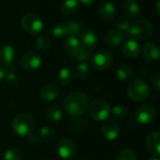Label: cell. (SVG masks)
Masks as SVG:
<instances>
[{
    "instance_id": "15",
    "label": "cell",
    "mask_w": 160,
    "mask_h": 160,
    "mask_svg": "<svg viewBox=\"0 0 160 160\" xmlns=\"http://www.w3.org/2000/svg\"><path fill=\"white\" fill-rule=\"evenodd\" d=\"M146 146L151 154L156 157H160V133L158 131H154L148 134L145 141Z\"/></svg>"
},
{
    "instance_id": "5",
    "label": "cell",
    "mask_w": 160,
    "mask_h": 160,
    "mask_svg": "<svg viewBox=\"0 0 160 160\" xmlns=\"http://www.w3.org/2000/svg\"><path fill=\"white\" fill-rule=\"evenodd\" d=\"M22 27L25 32L32 36H38L43 30L44 23L41 18L33 12L25 13L21 20Z\"/></svg>"
},
{
    "instance_id": "25",
    "label": "cell",
    "mask_w": 160,
    "mask_h": 160,
    "mask_svg": "<svg viewBox=\"0 0 160 160\" xmlns=\"http://www.w3.org/2000/svg\"><path fill=\"white\" fill-rule=\"evenodd\" d=\"M66 27H67V38L68 37H78L82 29V26L80 22L78 21H67L65 22Z\"/></svg>"
},
{
    "instance_id": "32",
    "label": "cell",
    "mask_w": 160,
    "mask_h": 160,
    "mask_svg": "<svg viewBox=\"0 0 160 160\" xmlns=\"http://www.w3.org/2000/svg\"><path fill=\"white\" fill-rule=\"evenodd\" d=\"M52 34L53 37H55L57 38H67V27H66L65 22L56 23L52 29Z\"/></svg>"
},
{
    "instance_id": "23",
    "label": "cell",
    "mask_w": 160,
    "mask_h": 160,
    "mask_svg": "<svg viewBox=\"0 0 160 160\" xmlns=\"http://www.w3.org/2000/svg\"><path fill=\"white\" fill-rule=\"evenodd\" d=\"M47 119L50 123L52 124H55V123H58L62 117H63V112H62V109L59 105L55 104V105H52L51 106L48 111H47Z\"/></svg>"
},
{
    "instance_id": "1",
    "label": "cell",
    "mask_w": 160,
    "mask_h": 160,
    "mask_svg": "<svg viewBox=\"0 0 160 160\" xmlns=\"http://www.w3.org/2000/svg\"><path fill=\"white\" fill-rule=\"evenodd\" d=\"M90 104V98L85 92L78 91L68 96L64 100V109L71 116H81L86 112Z\"/></svg>"
},
{
    "instance_id": "8",
    "label": "cell",
    "mask_w": 160,
    "mask_h": 160,
    "mask_svg": "<svg viewBox=\"0 0 160 160\" xmlns=\"http://www.w3.org/2000/svg\"><path fill=\"white\" fill-rule=\"evenodd\" d=\"M58 156L64 160L72 159L76 155L75 143L68 138H62L56 145Z\"/></svg>"
},
{
    "instance_id": "33",
    "label": "cell",
    "mask_w": 160,
    "mask_h": 160,
    "mask_svg": "<svg viewBox=\"0 0 160 160\" xmlns=\"http://www.w3.org/2000/svg\"><path fill=\"white\" fill-rule=\"evenodd\" d=\"M36 48L41 52H46L47 50H49L50 46H51V42L50 39L46 37V36H38V38L36 39L35 42Z\"/></svg>"
},
{
    "instance_id": "17",
    "label": "cell",
    "mask_w": 160,
    "mask_h": 160,
    "mask_svg": "<svg viewBox=\"0 0 160 160\" xmlns=\"http://www.w3.org/2000/svg\"><path fill=\"white\" fill-rule=\"evenodd\" d=\"M116 13V8L112 2L103 1L98 7V16L103 21H112Z\"/></svg>"
},
{
    "instance_id": "35",
    "label": "cell",
    "mask_w": 160,
    "mask_h": 160,
    "mask_svg": "<svg viewBox=\"0 0 160 160\" xmlns=\"http://www.w3.org/2000/svg\"><path fill=\"white\" fill-rule=\"evenodd\" d=\"M129 23H130V22H128V19L123 18V17L117 18V19L115 20V22H114L115 28L118 29V30H120V31H122L124 34H125V33L127 34V32H128V27H129Z\"/></svg>"
},
{
    "instance_id": "2",
    "label": "cell",
    "mask_w": 160,
    "mask_h": 160,
    "mask_svg": "<svg viewBox=\"0 0 160 160\" xmlns=\"http://www.w3.org/2000/svg\"><path fill=\"white\" fill-rule=\"evenodd\" d=\"M13 131L20 137H28L34 132L36 121L29 113H20L14 117L11 123Z\"/></svg>"
},
{
    "instance_id": "36",
    "label": "cell",
    "mask_w": 160,
    "mask_h": 160,
    "mask_svg": "<svg viewBox=\"0 0 160 160\" xmlns=\"http://www.w3.org/2000/svg\"><path fill=\"white\" fill-rule=\"evenodd\" d=\"M112 115L117 119H123L128 115V110L125 106L122 105H116L112 109Z\"/></svg>"
},
{
    "instance_id": "38",
    "label": "cell",
    "mask_w": 160,
    "mask_h": 160,
    "mask_svg": "<svg viewBox=\"0 0 160 160\" xmlns=\"http://www.w3.org/2000/svg\"><path fill=\"white\" fill-rule=\"evenodd\" d=\"M28 137H29V138H28L29 142H30L31 143H33V144H37V143L38 142V141H39V136H38L37 134L32 133V134H30Z\"/></svg>"
},
{
    "instance_id": "30",
    "label": "cell",
    "mask_w": 160,
    "mask_h": 160,
    "mask_svg": "<svg viewBox=\"0 0 160 160\" xmlns=\"http://www.w3.org/2000/svg\"><path fill=\"white\" fill-rule=\"evenodd\" d=\"M91 49L90 48H87V47H84V46H82L81 49L79 50V52H77V54L73 57L75 61L77 62H85L87 59L90 58L91 56Z\"/></svg>"
},
{
    "instance_id": "40",
    "label": "cell",
    "mask_w": 160,
    "mask_h": 160,
    "mask_svg": "<svg viewBox=\"0 0 160 160\" xmlns=\"http://www.w3.org/2000/svg\"><path fill=\"white\" fill-rule=\"evenodd\" d=\"M5 75H6V68L4 66L0 65V82L5 79Z\"/></svg>"
},
{
    "instance_id": "13",
    "label": "cell",
    "mask_w": 160,
    "mask_h": 160,
    "mask_svg": "<svg viewBox=\"0 0 160 160\" xmlns=\"http://www.w3.org/2000/svg\"><path fill=\"white\" fill-rule=\"evenodd\" d=\"M141 53L143 60L148 63H156L159 59V49L157 44L153 42H148L144 44L141 50Z\"/></svg>"
},
{
    "instance_id": "26",
    "label": "cell",
    "mask_w": 160,
    "mask_h": 160,
    "mask_svg": "<svg viewBox=\"0 0 160 160\" xmlns=\"http://www.w3.org/2000/svg\"><path fill=\"white\" fill-rule=\"evenodd\" d=\"M73 80V72L71 70V68H68V67H64L62 68L59 72H58V81L60 82V84L62 85H68Z\"/></svg>"
},
{
    "instance_id": "41",
    "label": "cell",
    "mask_w": 160,
    "mask_h": 160,
    "mask_svg": "<svg viewBox=\"0 0 160 160\" xmlns=\"http://www.w3.org/2000/svg\"><path fill=\"white\" fill-rule=\"evenodd\" d=\"M156 8H157V14H158V15H159V0H158V1H157Z\"/></svg>"
},
{
    "instance_id": "3",
    "label": "cell",
    "mask_w": 160,
    "mask_h": 160,
    "mask_svg": "<svg viewBox=\"0 0 160 160\" xmlns=\"http://www.w3.org/2000/svg\"><path fill=\"white\" fill-rule=\"evenodd\" d=\"M154 32V26L152 22L145 19H140L129 23L127 35L133 39H146L151 37Z\"/></svg>"
},
{
    "instance_id": "21",
    "label": "cell",
    "mask_w": 160,
    "mask_h": 160,
    "mask_svg": "<svg viewBox=\"0 0 160 160\" xmlns=\"http://www.w3.org/2000/svg\"><path fill=\"white\" fill-rule=\"evenodd\" d=\"M81 47H82V44L78 38L68 37V38H67V39L65 41L64 51L68 55L74 57L77 54V52H79V50L81 49Z\"/></svg>"
},
{
    "instance_id": "27",
    "label": "cell",
    "mask_w": 160,
    "mask_h": 160,
    "mask_svg": "<svg viewBox=\"0 0 160 160\" xmlns=\"http://www.w3.org/2000/svg\"><path fill=\"white\" fill-rule=\"evenodd\" d=\"M39 139H41L44 142L46 143H51L55 140L56 134L53 131V129H52L49 127H42L39 130L38 133Z\"/></svg>"
},
{
    "instance_id": "31",
    "label": "cell",
    "mask_w": 160,
    "mask_h": 160,
    "mask_svg": "<svg viewBox=\"0 0 160 160\" xmlns=\"http://www.w3.org/2000/svg\"><path fill=\"white\" fill-rule=\"evenodd\" d=\"M90 73V67L86 62H81L76 68V76L79 79H85Z\"/></svg>"
},
{
    "instance_id": "16",
    "label": "cell",
    "mask_w": 160,
    "mask_h": 160,
    "mask_svg": "<svg viewBox=\"0 0 160 160\" xmlns=\"http://www.w3.org/2000/svg\"><path fill=\"white\" fill-rule=\"evenodd\" d=\"M122 11L128 18H136L141 12L140 4L136 0H124L122 2Z\"/></svg>"
},
{
    "instance_id": "24",
    "label": "cell",
    "mask_w": 160,
    "mask_h": 160,
    "mask_svg": "<svg viewBox=\"0 0 160 160\" xmlns=\"http://www.w3.org/2000/svg\"><path fill=\"white\" fill-rule=\"evenodd\" d=\"M79 0H63L60 4V10L66 15L73 14L79 8Z\"/></svg>"
},
{
    "instance_id": "19",
    "label": "cell",
    "mask_w": 160,
    "mask_h": 160,
    "mask_svg": "<svg viewBox=\"0 0 160 160\" xmlns=\"http://www.w3.org/2000/svg\"><path fill=\"white\" fill-rule=\"evenodd\" d=\"M80 38H81L80 42H81L82 46H84V47H87L90 49L95 47L98 41V35L96 34V32H94L91 29H85V30L82 31L80 34Z\"/></svg>"
},
{
    "instance_id": "44",
    "label": "cell",
    "mask_w": 160,
    "mask_h": 160,
    "mask_svg": "<svg viewBox=\"0 0 160 160\" xmlns=\"http://www.w3.org/2000/svg\"><path fill=\"white\" fill-rule=\"evenodd\" d=\"M105 1H107V0H105Z\"/></svg>"
},
{
    "instance_id": "39",
    "label": "cell",
    "mask_w": 160,
    "mask_h": 160,
    "mask_svg": "<svg viewBox=\"0 0 160 160\" xmlns=\"http://www.w3.org/2000/svg\"><path fill=\"white\" fill-rule=\"evenodd\" d=\"M79 3L83 7H89L94 3V0H79Z\"/></svg>"
},
{
    "instance_id": "22",
    "label": "cell",
    "mask_w": 160,
    "mask_h": 160,
    "mask_svg": "<svg viewBox=\"0 0 160 160\" xmlns=\"http://www.w3.org/2000/svg\"><path fill=\"white\" fill-rule=\"evenodd\" d=\"M115 74H116V77L118 78V80H120V81H128V80L133 78V76L135 74V71L130 66L122 65V66H119L117 68V69L115 71Z\"/></svg>"
},
{
    "instance_id": "42",
    "label": "cell",
    "mask_w": 160,
    "mask_h": 160,
    "mask_svg": "<svg viewBox=\"0 0 160 160\" xmlns=\"http://www.w3.org/2000/svg\"><path fill=\"white\" fill-rule=\"evenodd\" d=\"M148 160H159V158H156V157H153V158H149Z\"/></svg>"
},
{
    "instance_id": "29",
    "label": "cell",
    "mask_w": 160,
    "mask_h": 160,
    "mask_svg": "<svg viewBox=\"0 0 160 160\" xmlns=\"http://www.w3.org/2000/svg\"><path fill=\"white\" fill-rule=\"evenodd\" d=\"M117 160H138V157L134 150L130 148H124L119 151Z\"/></svg>"
},
{
    "instance_id": "4",
    "label": "cell",
    "mask_w": 160,
    "mask_h": 160,
    "mask_svg": "<svg viewBox=\"0 0 160 160\" xmlns=\"http://www.w3.org/2000/svg\"><path fill=\"white\" fill-rule=\"evenodd\" d=\"M128 98L134 102H142L148 98L150 95L149 85L142 79H136L129 82L127 88Z\"/></svg>"
},
{
    "instance_id": "28",
    "label": "cell",
    "mask_w": 160,
    "mask_h": 160,
    "mask_svg": "<svg viewBox=\"0 0 160 160\" xmlns=\"http://www.w3.org/2000/svg\"><path fill=\"white\" fill-rule=\"evenodd\" d=\"M5 68H6L5 79H6L7 82L8 84H11V85H15L16 83H18L19 77L16 73V69H15L14 66L11 65L9 67H5Z\"/></svg>"
},
{
    "instance_id": "11",
    "label": "cell",
    "mask_w": 160,
    "mask_h": 160,
    "mask_svg": "<svg viewBox=\"0 0 160 160\" xmlns=\"http://www.w3.org/2000/svg\"><path fill=\"white\" fill-rule=\"evenodd\" d=\"M101 133L107 141H114L120 134V127L113 119L105 120L101 127Z\"/></svg>"
},
{
    "instance_id": "34",
    "label": "cell",
    "mask_w": 160,
    "mask_h": 160,
    "mask_svg": "<svg viewBox=\"0 0 160 160\" xmlns=\"http://www.w3.org/2000/svg\"><path fill=\"white\" fill-rule=\"evenodd\" d=\"M22 152L17 148H8L4 153L5 160H22Z\"/></svg>"
},
{
    "instance_id": "7",
    "label": "cell",
    "mask_w": 160,
    "mask_h": 160,
    "mask_svg": "<svg viewBox=\"0 0 160 160\" xmlns=\"http://www.w3.org/2000/svg\"><path fill=\"white\" fill-rule=\"evenodd\" d=\"M93 68L97 70H105L112 65L113 56L108 50H99L96 52L92 57Z\"/></svg>"
},
{
    "instance_id": "9",
    "label": "cell",
    "mask_w": 160,
    "mask_h": 160,
    "mask_svg": "<svg viewBox=\"0 0 160 160\" xmlns=\"http://www.w3.org/2000/svg\"><path fill=\"white\" fill-rule=\"evenodd\" d=\"M42 57L37 52H27L21 59V66L26 71H35L41 66Z\"/></svg>"
},
{
    "instance_id": "43",
    "label": "cell",
    "mask_w": 160,
    "mask_h": 160,
    "mask_svg": "<svg viewBox=\"0 0 160 160\" xmlns=\"http://www.w3.org/2000/svg\"><path fill=\"white\" fill-rule=\"evenodd\" d=\"M46 160H52V159H46Z\"/></svg>"
},
{
    "instance_id": "18",
    "label": "cell",
    "mask_w": 160,
    "mask_h": 160,
    "mask_svg": "<svg viewBox=\"0 0 160 160\" xmlns=\"http://www.w3.org/2000/svg\"><path fill=\"white\" fill-rule=\"evenodd\" d=\"M122 52L128 58H136L141 53V47L137 40L130 38L123 43Z\"/></svg>"
},
{
    "instance_id": "12",
    "label": "cell",
    "mask_w": 160,
    "mask_h": 160,
    "mask_svg": "<svg viewBox=\"0 0 160 160\" xmlns=\"http://www.w3.org/2000/svg\"><path fill=\"white\" fill-rule=\"evenodd\" d=\"M60 86L54 82H49L45 85H43L39 91L40 98L45 101H53L56 99L60 95Z\"/></svg>"
},
{
    "instance_id": "20",
    "label": "cell",
    "mask_w": 160,
    "mask_h": 160,
    "mask_svg": "<svg viewBox=\"0 0 160 160\" xmlns=\"http://www.w3.org/2000/svg\"><path fill=\"white\" fill-rule=\"evenodd\" d=\"M125 39V34L118 29L110 30L105 37V42L110 47H116L120 45Z\"/></svg>"
},
{
    "instance_id": "6",
    "label": "cell",
    "mask_w": 160,
    "mask_h": 160,
    "mask_svg": "<svg viewBox=\"0 0 160 160\" xmlns=\"http://www.w3.org/2000/svg\"><path fill=\"white\" fill-rule=\"evenodd\" d=\"M89 113L91 117L98 122H102L108 119L110 112H111V108L110 105L107 101L103 99H95L93 102L89 104Z\"/></svg>"
},
{
    "instance_id": "14",
    "label": "cell",
    "mask_w": 160,
    "mask_h": 160,
    "mask_svg": "<svg viewBox=\"0 0 160 160\" xmlns=\"http://www.w3.org/2000/svg\"><path fill=\"white\" fill-rule=\"evenodd\" d=\"M16 57V51L13 46L6 44L0 48V63L4 67H9L13 65Z\"/></svg>"
},
{
    "instance_id": "10",
    "label": "cell",
    "mask_w": 160,
    "mask_h": 160,
    "mask_svg": "<svg viewBox=\"0 0 160 160\" xmlns=\"http://www.w3.org/2000/svg\"><path fill=\"white\" fill-rule=\"evenodd\" d=\"M157 116L156 110L150 106H141L135 111V118L138 123L142 125H148L152 123Z\"/></svg>"
},
{
    "instance_id": "37",
    "label": "cell",
    "mask_w": 160,
    "mask_h": 160,
    "mask_svg": "<svg viewBox=\"0 0 160 160\" xmlns=\"http://www.w3.org/2000/svg\"><path fill=\"white\" fill-rule=\"evenodd\" d=\"M151 82H152V85L153 87L157 90V91H159L160 90V74L159 72H156L152 79H151Z\"/></svg>"
}]
</instances>
